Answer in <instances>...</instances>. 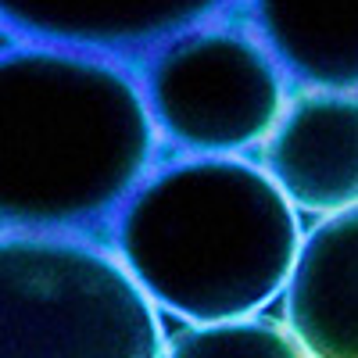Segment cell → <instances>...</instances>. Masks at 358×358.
Masks as SVG:
<instances>
[{"instance_id":"cell-1","label":"cell","mask_w":358,"mask_h":358,"mask_svg":"<svg viewBox=\"0 0 358 358\" xmlns=\"http://www.w3.org/2000/svg\"><path fill=\"white\" fill-rule=\"evenodd\" d=\"M158 155L136 72L57 47L0 50V233L104 241Z\"/></svg>"},{"instance_id":"cell-2","label":"cell","mask_w":358,"mask_h":358,"mask_svg":"<svg viewBox=\"0 0 358 358\" xmlns=\"http://www.w3.org/2000/svg\"><path fill=\"white\" fill-rule=\"evenodd\" d=\"M301 241L297 208L251 158H158L104 236L147 301L190 326L268 308Z\"/></svg>"},{"instance_id":"cell-3","label":"cell","mask_w":358,"mask_h":358,"mask_svg":"<svg viewBox=\"0 0 358 358\" xmlns=\"http://www.w3.org/2000/svg\"><path fill=\"white\" fill-rule=\"evenodd\" d=\"M158 308L104 241L0 233V358H162Z\"/></svg>"},{"instance_id":"cell-4","label":"cell","mask_w":358,"mask_h":358,"mask_svg":"<svg viewBox=\"0 0 358 358\" xmlns=\"http://www.w3.org/2000/svg\"><path fill=\"white\" fill-rule=\"evenodd\" d=\"M158 151L172 158H244L268 140L290 83L244 15L194 25L136 69Z\"/></svg>"},{"instance_id":"cell-5","label":"cell","mask_w":358,"mask_h":358,"mask_svg":"<svg viewBox=\"0 0 358 358\" xmlns=\"http://www.w3.org/2000/svg\"><path fill=\"white\" fill-rule=\"evenodd\" d=\"M244 0H0V36L108 57L136 72L194 25L236 15Z\"/></svg>"},{"instance_id":"cell-6","label":"cell","mask_w":358,"mask_h":358,"mask_svg":"<svg viewBox=\"0 0 358 358\" xmlns=\"http://www.w3.org/2000/svg\"><path fill=\"white\" fill-rule=\"evenodd\" d=\"M258 165L297 215H341L358 208V94L294 90Z\"/></svg>"},{"instance_id":"cell-7","label":"cell","mask_w":358,"mask_h":358,"mask_svg":"<svg viewBox=\"0 0 358 358\" xmlns=\"http://www.w3.org/2000/svg\"><path fill=\"white\" fill-rule=\"evenodd\" d=\"M283 297L287 330L312 358H358V208L305 236Z\"/></svg>"},{"instance_id":"cell-8","label":"cell","mask_w":358,"mask_h":358,"mask_svg":"<svg viewBox=\"0 0 358 358\" xmlns=\"http://www.w3.org/2000/svg\"><path fill=\"white\" fill-rule=\"evenodd\" d=\"M241 15L290 90L358 94V0H244Z\"/></svg>"},{"instance_id":"cell-9","label":"cell","mask_w":358,"mask_h":358,"mask_svg":"<svg viewBox=\"0 0 358 358\" xmlns=\"http://www.w3.org/2000/svg\"><path fill=\"white\" fill-rule=\"evenodd\" d=\"M162 358H312L276 319H233L212 326H190L165 341Z\"/></svg>"}]
</instances>
